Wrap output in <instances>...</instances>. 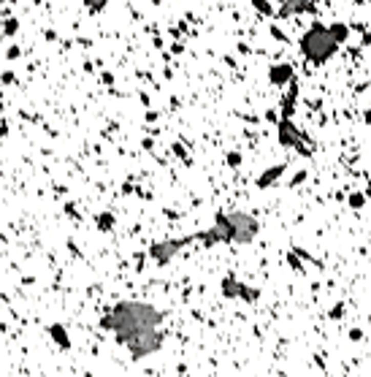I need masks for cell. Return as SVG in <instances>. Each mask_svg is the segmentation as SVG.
Segmentation results:
<instances>
[{
	"label": "cell",
	"instance_id": "cell-2",
	"mask_svg": "<svg viewBox=\"0 0 371 377\" xmlns=\"http://www.w3.org/2000/svg\"><path fill=\"white\" fill-rule=\"evenodd\" d=\"M315 6V0H284V6H282V16L284 14H301V11H306V8Z\"/></svg>",
	"mask_w": 371,
	"mask_h": 377
},
{
	"label": "cell",
	"instance_id": "cell-1",
	"mask_svg": "<svg viewBox=\"0 0 371 377\" xmlns=\"http://www.w3.org/2000/svg\"><path fill=\"white\" fill-rule=\"evenodd\" d=\"M336 35L334 30H325V27H312V30L303 35V54L312 60V63H322V60H328L331 54H334L336 49Z\"/></svg>",
	"mask_w": 371,
	"mask_h": 377
},
{
	"label": "cell",
	"instance_id": "cell-6",
	"mask_svg": "<svg viewBox=\"0 0 371 377\" xmlns=\"http://www.w3.org/2000/svg\"><path fill=\"white\" fill-rule=\"evenodd\" d=\"M0 3H3V0H0Z\"/></svg>",
	"mask_w": 371,
	"mask_h": 377
},
{
	"label": "cell",
	"instance_id": "cell-4",
	"mask_svg": "<svg viewBox=\"0 0 371 377\" xmlns=\"http://www.w3.org/2000/svg\"><path fill=\"white\" fill-rule=\"evenodd\" d=\"M84 6H87L90 11H100V8L106 6V0H84Z\"/></svg>",
	"mask_w": 371,
	"mask_h": 377
},
{
	"label": "cell",
	"instance_id": "cell-3",
	"mask_svg": "<svg viewBox=\"0 0 371 377\" xmlns=\"http://www.w3.org/2000/svg\"><path fill=\"white\" fill-rule=\"evenodd\" d=\"M287 79H290V68H287V65H277V68L271 71V82L282 84V82H287Z\"/></svg>",
	"mask_w": 371,
	"mask_h": 377
},
{
	"label": "cell",
	"instance_id": "cell-5",
	"mask_svg": "<svg viewBox=\"0 0 371 377\" xmlns=\"http://www.w3.org/2000/svg\"><path fill=\"white\" fill-rule=\"evenodd\" d=\"M16 30V22L14 19H8V25H6V33H14Z\"/></svg>",
	"mask_w": 371,
	"mask_h": 377
}]
</instances>
